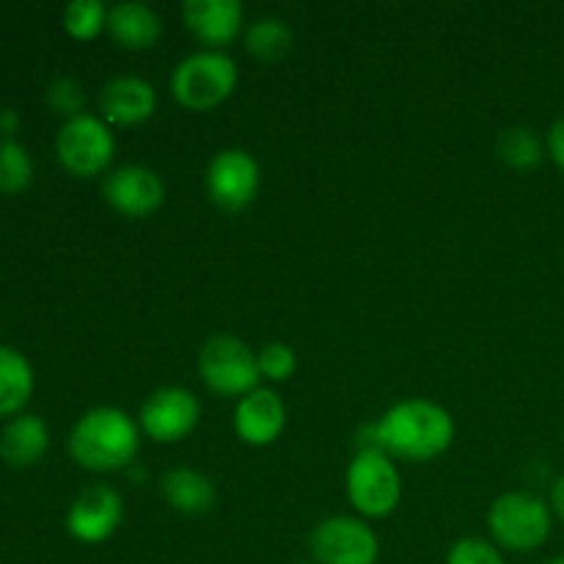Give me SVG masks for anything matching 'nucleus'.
Wrapping results in <instances>:
<instances>
[{
	"label": "nucleus",
	"mask_w": 564,
	"mask_h": 564,
	"mask_svg": "<svg viewBox=\"0 0 564 564\" xmlns=\"http://www.w3.org/2000/svg\"><path fill=\"white\" fill-rule=\"evenodd\" d=\"M242 3L240 0H185L182 20L187 31L207 44V50H220L235 42L242 31Z\"/></svg>",
	"instance_id": "13"
},
{
	"label": "nucleus",
	"mask_w": 564,
	"mask_h": 564,
	"mask_svg": "<svg viewBox=\"0 0 564 564\" xmlns=\"http://www.w3.org/2000/svg\"><path fill=\"white\" fill-rule=\"evenodd\" d=\"M198 375L220 397H246L259 389V358L237 336H209L198 352Z\"/></svg>",
	"instance_id": "5"
},
{
	"label": "nucleus",
	"mask_w": 564,
	"mask_h": 564,
	"mask_svg": "<svg viewBox=\"0 0 564 564\" xmlns=\"http://www.w3.org/2000/svg\"><path fill=\"white\" fill-rule=\"evenodd\" d=\"M295 564H308V562H295Z\"/></svg>",
	"instance_id": "31"
},
{
	"label": "nucleus",
	"mask_w": 564,
	"mask_h": 564,
	"mask_svg": "<svg viewBox=\"0 0 564 564\" xmlns=\"http://www.w3.org/2000/svg\"><path fill=\"white\" fill-rule=\"evenodd\" d=\"M50 430L36 413H20L0 433V457L11 468H28L47 455Z\"/></svg>",
	"instance_id": "17"
},
{
	"label": "nucleus",
	"mask_w": 564,
	"mask_h": 564,
	"mask_svg": "<svg viewBox=\"0 0 564 564\" xmlns=\"http://www.w3.org/2000/svg\"><path fill=\"white\" fill-rule=\"evenodd\" d=\"M160 494L171 510L182 516H204L215 507V485L196 468H171L160 479Z\"/></svg>",
	"instance_id": "18"
},
{
	"label": "nucleus",
	"mask_w": 564,
	"mask_h": 564,
	"mask_svg": "<svg viewBox=\"0 0 564 564\" xmlns=\"http://www.w3.org/2000/svg\"><path fill=\"white\" fill-rule=\"evenodd\" d=\"M549 154L556 165L564 171V116L556 119L549 130Z\"/></svg>",
	"instance_id": "27"
},
{
	"label": "nucleus",
	"mask_w": 564,
	"mask_h": 564,
	"mask_svg": "<svg viewBox=\"0 0 564 564\" xmlns=\"http://www.w3.org/2000/svg\"><path fill=\"white\" fill-rule=\"evenodd\" d=\"M47 105L64 119H75V116L86 113L83 105H86V94L83 86L75 77H55L47 88Z\"/></svg>",
	"instance_id": "25"
},
{
	"label": "nucleus",
	"mask_w": 564,
	"mask_h": 564,
	"mask_svg": "<svg viewBox=\"0 0 564 564\" xmlns=\"http://www.w3.org/2000/svg\"><path fill=\"white\" fill-rule=\"evenodd\" d=\"M345 482L347 499L364 518H389L400 507L402 477L383 452H358Z\"/></svg>",
	"instance_id": "6"
},
{
	"label": "nucleus",
	"mask_w": 564,
	"mask_h": 564,
	"mask_svg": "<svg viewBox=\"0 0 564 564\" xmlns=\"http://www.w3.org/2000/svg\"><path fill=\"white\" fill-rule=\"evenodd\" d=\"M20 127V116H17L14 108H0V135L11 138Z\"/></svg>",
	"instance_id": "28"
},
{
	"label": "nucleus",
	"mask_w": 564,
	"mask_h": 564,
	"mask_svg": "<svg viewBox=\"0 0 564 564\" xmlns=\"http://www.w3.org/2000/svg\"><path fill=\"white\" fill-rule=\"evenodd\" d=\"M554 527V512L540 496L527 490H510L501 494L490 505L488 529L494 534V543L505 551L529 554L545 545Z\"/></svg>",
	"instance_id": "3"
},
{
	"label": "nucleus",
	"mask_w": 564,
	"mask_h": 564,
	"mask_svg": "<svg viewBox=\"0 0 564 564\" xmlns=\"http://www.w3.org/2000/svg\"><path fill=\"white\" fill-rule=\"evenodd\" d=\"M257 358L262 378L273 380V383H284V380H290L297 369L295 350H292L290 345H284V341H270V345H264L262 350L257 352Z\"/></svg>",
	"instance_id": "24"
},
{
	"label": "nucleus",
	"mask_w": 564,
	"mask_h": 564,
	"mask_svg": "<svg viewBox=\"0 0 564 564\" xmlns=\"http://www.w3.org/2000/svg\"><path fill=\"white\" fill-rule=\"evenodd\" d=\"M124 521V501L110 485H91L80 490L66 512V532L86 545H99L116 534Z\"/></svg>",
	"instance_id": "11"
},
{
	"label": "nucleus",
	"mask_w": 564,
	"mask_h": 564,
	"mask_svg": "<svg viewBox=\"0 0 564 564\" xmlns=\"http://www.w3.org/2000/svg\"><path fill=\"white\" fill-rule=\"evenodd\" d=\"M108 25V6L102 0H72L64 9V28L77 42H91Z\"/></svg>",
	"instance_id": "23"
},
{
	"label": "nucleus",
	"mask_w": 564,
	"mask_h": 564,
	"mask_svg": "<svg viewBox=\"0 0 564 564\" xmlns=\"http://www.w3.org/2000/svg\"><path fill=\"white\" fill-rule=\"evenodd\" d=\"M33 394V367L17 347L0 345V416H20Z\"/></svg>",
	"instance_id": "19"
},
{
	"label": "nucleus",
	"mask_w": 564,
	"mask_h": 564,
	"mask_svg": "<svg viewBox=\"0 0 564 564\" xmlns=\"http://www.w3.org/2000/svg\"><path fill=\"white\" fill-rule=\"evenodd\" d=\"M58 163L75 176H97L116 154V138L102 116L80 113L66 119L55 135Z\"/></svg>",
	"instance_id": "7"
},
{
	"label": "nucleus",
	"mask_w": 564,
	"mask_h": 564,
	"mask_svg": "<svg viewBox=\"0 0 564 564\" xmlns=\"http://www.w3.org/2000/svg\"><path fill=\"white\" fill-rule=\"evenodd\" d=\"M108 36L124 50H149L160 42L163 22L160 14L138 0H121L108 9Z\"/></svg>",
	"instance_id": "16"
},
{
	"label": "nucleus",
	"mask_w": 564,
	"mask_h": 564,
	"mask_svg": "<svg viewBox=\"0 0 564 564\" xmlns=\"http://www.w3.org/2000/svg\"><path fill=\"white\" fill-rule=\"evenodd\" d=\"M545 564H564V554L562 556H554V560H549Z\"/></svg>",
	"instance_id": "30"
},
{
	"label": "nucleus",
	"mask_w": 564,
	"mask_h": 564,
	"mask_svg": "<svg viewBox=\"0 0 564 564\" xmlns=\"http://www.w3.org/2000/svg\"><path fill=\"white\" fill-rule=\"evenodd\" d=\"M446 564H507L501 556L499 545L488 543L479 538L457 540L446 554Z\"/></svg>",
	"instance_id": "26"
},
{
	"label": "nucleus",
	"mask_w": 564,
	"mask_h": 564,
	"mask_svg": "<svg viewBox=\"0 0 564 564\" xmlns=\"http://www.w3.org/2000/svg\"><path fill=\"white\" fill-rule=\"evenodd\" d=\"M237 75V64L224 50H198L174 66L171 94L187 110H213L231 97Z\"/></svg>",
	"instance_id": "4"
},
{
	"label": "nucleus",
	"mask_w": 564,
	"mask_h": 564,
	"mask_svg": "<svg viewBox=\"0 0 564 564\" xmlns=\"http://www.w3.org/2000/svg\"><path fill=\"white\" fill-rule=\"evenodd\" d=\"M292 28L281 17H259L246 31V50L264 64H275L292 50Z\"/></svg>",
	"instance_id": "20"
},
{
	"label": "nucleus",
	"mask_w": 564,
	"mask_h": 564,
	"mask_svg": "<svg viewBox=\"0 0 564 564\" xmlns=\"http://www.w3.org/2000/svg\"><path fill=\"white\" fill-rule=\"evenodd\" d=\"M286 427V405L273 389H257L235 408V433L248 446H270Z\"/></svg>",
	"instance_id": "15"
},
{
	"label": "nucleus",
	"mask_w": 564,
	"mask_h": 564,
	"mask_svg": "<svg viewBox=\"0 0 564 564\" xmlns=\"http://www.w3.org/2000/svg\"><path fill=\"white\" fill-rule=\"evenodd\" d=\"M455 441V419L430 400H402L367 424L358 435V452H383L391 460L424 463L444 455Z\"/></svg>",
	"instance_id": "1"
},
{
	"label": "nucleus",
	"mask_w": 564,
	"mask_h": 564,
	"mask_svg": "<svg viewBox=\"0 0 564 564\" xmlns=\"http://www.w3.org/2000/svg\"><path fill=\"white\" fill-rule=\"evenodd\" d=\"M198 419H202V405L191 389L163 386L147 397L138 424L141 433L158 444H180L198 427Z\"/></svg>",
	"instance_id": "10"
},
{
	"label": "nucleus",
	"mask_w": 564,
	"mask_h": 564,
	"mask_svg": "<svg viewBox=\"0 0 564 564\" xmlns=\"http://www.w3.org/2000/svg\"><path fill=\"white\" fill-rule=\"evenodd\" d=\"M551 512L560 516V521H564V474L554 482L551 488Z\"/></svg>",
	"instance_id": "29"
},
{
	"label": "nucleus",
	"mask_w": 564,
	"mask_h": 564,
	"mask_svg": "<svg viewBox=\"0 0 564 564\" xmlns=\"http://www.w3.org/2000/svg\"><path fill=\"white\" fill-rule=\"evenodd\" d=\"M33 182V160L14 138L0 135V191L22 193Z\"/></svg>",
	"instance_id": "22"
},
{
	"label": "nucleus",
	"mask_w": 564,
	"mask_h": 564,
	"mask_svg": "<svg viewBox=\"0 0 564 564\" xmlns=\"http://www.w3.org/2000/svg\"><path fill=\"white\" fill-rule=\"evenodd\" d=\"M496 154L505 160L510 169H534L543 163L545 158V143L540 135L529 127H507L496 138Z\"/></svg>",
	"instance_id": "21"
},
{
	"label": "nucleus",
	"mask_w": 564,
	"mask_h": 564,
	"mask_svg": "<svg viewBox=\"0 0 564 564\" xmlns=\"http://www.w3.org/2000/svg\"><path fill=\"white\" fill-rule=\"evenodd\" d=\"M207 196L224 213H240L257 198L262 169L246 149H224L207 165Z\"/></svg>",
	"instance_id": "9"
},
{
	"label": "nucleus",
	"mask_w": 564,
	"mask_h": 564,
	"mask_svg": "<svg viewBox=\"0 0 564 564\" xmlns=\"http://www.w3.org/2000/svg\"><path fill=\"white\" fill-rule=\"evenodd\" d=\"M102 196L127 218H149L165 202V185L147 165H121L102 182Z\"/></svg>",
	"instance_id": "12"
},
{
	"label": "nucleus",
	"mask_w": 564,
	"mask_h": 564,
	"mask_svg": "<svg viewBox=\"0 0 564 564\" xmlns=\"http://www.w3.org/2000/svg\"><path fill=\"white\" fill-rule=\"evenodd\" d=\"M308 551L317 564H375L380 543L378 534L358 518L334 516L312 529Z\"/></svg>",
	"instance_id": "8"
},
{
	"label": "nucleus",
	"mask_w": 564,
	"mask_h": 564,
	"mask_svg": "<svg viewBox=\"0 0 564 564\" xmlns=\"http://www.w3.org/2000/svg\"><path fill=\"white\" fill-rule=\"evenodd\" d=\"M158 108V94L152 83L135 75H119L108 80L99 91V110L108 124L116 127H135L152 119Z\"/></svg>",
	"instance_id": "14"
},
{
	"label": "nucleus",
	"mask_w": 564,
	"mask_h": 564,
	"mask_svg": "<svg viewBox=\"0 0 564 564\" xmlns=\"http://www.w3.org/2000/svg\"><path fill=\"white\" fill-rule=\"evenodd\" d=\"M141 449V424L121 408H91L69 433V455L94 474L121 471L132 466Z\"/></svg>",
	"instance_id": "2"
}]
</instances>
